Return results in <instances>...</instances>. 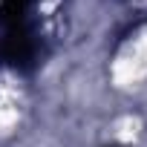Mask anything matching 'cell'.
Returning a JSON list of instances; mask_svg holds the SVG:
<instances>
[{
    "mask_svg": "<svg viewBox=\"0 0 147 147\" xmlns=\"http://www.w3.org/2000/svg\"><path fill=\"white\" fill-rule=\"evenodd\" d=\"M46 55L40 0H0V63L29 72Z\"/></svg>",
    "mask_w": 147,
    "mask_h": 147,
    "instance_id": "1",
    "label": "cell"
}]
</instances>
